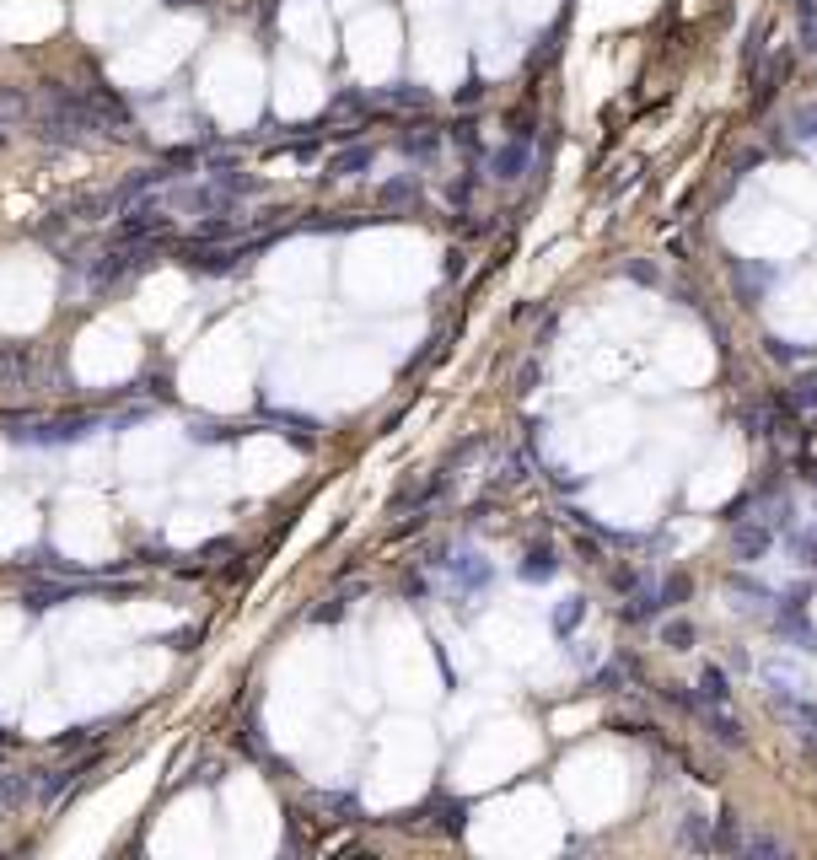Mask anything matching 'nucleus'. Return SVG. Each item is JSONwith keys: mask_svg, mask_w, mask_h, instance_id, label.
Masks as SVG:
<instances>
[{"mask_svg": "<svg viewBox=\"0 0 817 860\" xmlns=\"http://www.w3.org/2000/svg\"><path fill=\"white\" fill-rule=\"evenodd\" d=\"M522 576H527V581H538V576L549 581V576H554V554H549V549H533V554H527V565H522Z\"/></svg>", "mask_w": 817, "mask_h": 860, "instance_id": "423d86ee", "label": "nucleus"}, {"mask_svg": "<svg viewBox=\"0 0 817 860\" xmlns=\"http://www.w3.org/2000/svg\"><path fill=\"white\" fill-rule=\"evenodd\" d=\"M516 167H522V151H506V156H495V172H500V178H516Z\"/></svg>", "mask_w": 817, "mask_h": 860, "instance_id": "1a4fd4ad", "label": "nucleus"}, {"mask_svg": "<svg viewBox=\"0 0 817 860\" xmlns=\"http://www.w3.org/2000/svg\"><path fill=\"white\" fill-rule=\"evenodd\" d=\"M371 162V151H350V156H339V162H334V178H350V172L355 167H366Z\"/></svg>", "mask_w": 817, "mask_h": 860, "instance_id": "6e6552de", "label": "nucleus"}, {"mask_svg": "<svg viewBox=\"0 0 817 860\" xmlns=\"http://www.w3.org/2000/svg\"><path fill=\"white\" fill-rule=\"evenodd\" d=\"M699 699H710V705H731V688H726V672L721 667L699 672Z\"/></svg>", "mask_w": 817, "mask_h": 860, "instance_id": "20e7f679", "label": "nucleus"}, {"mask_svg": "<svg viewBox=\"0 0 817 860\" xmlns=\"http://www.w3.org/2000/svg\"><path fill=\"white\" fill-rule=\"evenodd\" d=\"M774 710H780V721L791 726L801 742H812V748H817V710H812V705H796V699L774 694Z\"/></svg>", "mask_w": 817, "mask_h": 860, "instance_id": "f03ea898", "label": "nucleus"}, {"mask_svg": "<svg viewBox=\"0 0 817 860\" xmlns=\"http://www.w3.org/2000/svg\"><path fill=\"white\" fill-rule=\"evenodd\" d=\"M769 549V527H737V554L742 559H758Z\"/></svg>", "mask_w": 817, "mask_h": 860, "instance_id": "39448f33", "label": "nucleus"}, {"mask_svg": "<svg viewBox=\"0 0 817 860\" xmlns=\"http://www.w3.org/2000/svg\"><path fill=\"white\" fill-rule=\"evenodd\" d=\"M0 146H6V119H0Z\"/></svg>", "mask_w": 817, "mask_h": 860, "instance_id": "9d476101", "label": "nucleus"}, {"mask_svg": "<svg viewBox=\"0 0 817 860\" xmlns=\"http://www.w3.org/2000/svg\"><path fill=\"white\" fill-rule=\"evenodd\" d=\"M662 640L672 645V651H688V645H694V629H688L683 619H672V624L662 629Z\"/></svg>", "mask_w": 817, "mask_h": 860, "instance_id": "0eeeda50", "label": "nucleus"}, {"mask_svg": "<svg viewBox=\"0 0 817 860\" xmlns=\"http://www.w3.org/2000/svg\"><path fill=\"white\" fill-rule=\"evenodd\" d=\"M6 436L27 441V447H65V441H81L86 430H97V414L70 409V414H33V409H11L0 414Z\"/></svg>", "mask_w": 817, "mask_h": 860, "instance_id": "f257e3e1", "label": "nucleus"}, {"mask_svg": "<svg viewBox=\"0 0 817 860\" xmlns=\"http://www.w3.org/2000/svg\"><path fill=\"white\" fill-rule=\"evenodd\" d=\"M737 855H753V860H785V855H791V844L774 839V834H748V828H742Z\"/></svg>", "mask_w": 817, "mask_h": 860, "instance_id": "7ed1b4c3", "label": "nucleus"}]
</instances>
